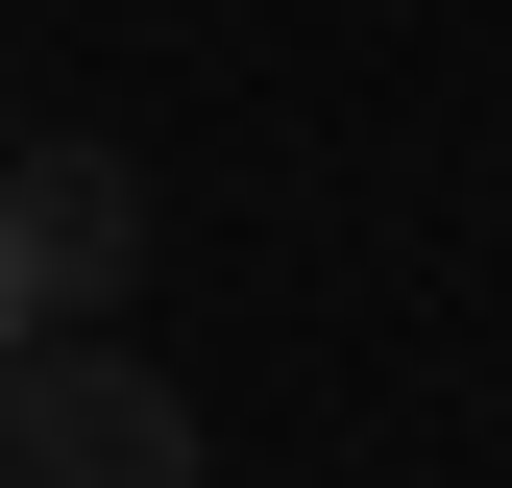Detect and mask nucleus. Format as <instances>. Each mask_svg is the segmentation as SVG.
Segmentation results:
<instances>
[{"label": "nucleus", "mask_w": 512, "mask_h": 488, "mask_svg": "<svg viewBox=\"0 0 512 488\" xmlns=\"http://www.w3.org/2000/svg\"><path fill=\"white\" fill-rule=\"evenodd\" d=\"M0 488H220V440L147 342L49 318V342H0Z\"/></svg>", "instance_id": "f257e3e1"}, {"label": "nucleus", "mask_w": 512, "mask_h": 488, "mask_svg": "<svg viewBox=\"0 0 512 488\" xmlns=\"http://www.w3.org/2000/svg\"><path fill=\"white\" fill-rule=\"evenodd\" d=\"M0 220H25L49 318H122V269H147V171L122 147H0Z\"/></svg>", "instance_id": "f03ea898"}, {"label": "nucleus", "mask_w": 512, "mask_h": 488, "mask_svg": "<svg viewBox=\"0 0 512 488\" xmlns=\"http://www.w3.org/2000/svg\"><path fill=\"white\" fill-rule=\"evenodd\" d=\"M0 342H49V293H25V220H0Z\"/></svg>", "instance_id": "7ed1b4c3"}]
</instances>
